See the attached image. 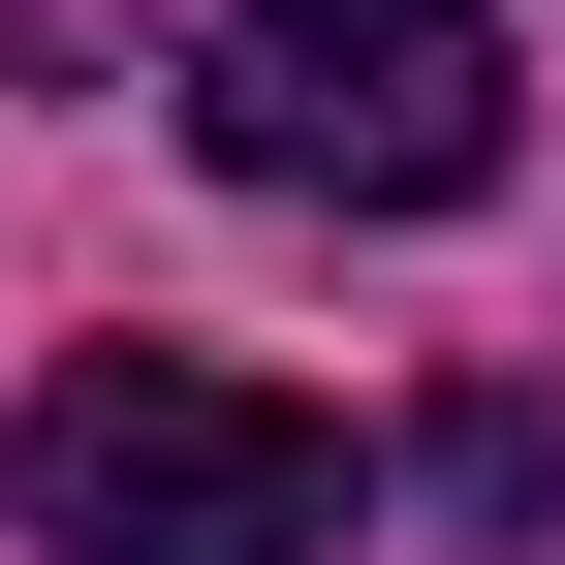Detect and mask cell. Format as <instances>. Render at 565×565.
Instances as JSON below:
<instances>
[{
    "label": "cell",
    "instance_id": "obj_1",
    "mask_svg": "<svg viewBox=\"0 0 565 565\" xmlns=\"http://www.w3.org/2000/svg\"><path fill=\"white\" fill-rule=\"evenodd\" d=\"M189 158L282 221H471L503 189V0H221Z\"/></svg>",
    "mask_w": 565,
    "mask_h": 565
},
{
    "label": "cell",
    "instance_id": "obj_2",
    "mask_svg": "<svg viewBox=\"0 0 565 565\" xmlns=\"http://www.w3.org/2000/svg\"><path fill=\"white\" fill-rule=\"evenodd\" d=\"M0 503H32V565H315L345 440L282 377H221V345H63L32 440H0Z\"/></svg>",
    "mask_w": 565,
    "mask_h": 565
},
{
    "label": "cell",
    "instance_id": "obj_3",
    "mask_svg": "<svg viewBox=\"0 0 565 565\" xmlns=\"http://www.w3.org/2000/svg\"><path fill=\"white\" fill-rule=\"evenodd\" d=\"M440 503L471 534H565V408H440Z\"/></svg>",
    "mask_w": 565,
    "mask_h": 565
}]
</instances>
